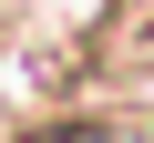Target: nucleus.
I'll use <instances>...</instances> for the list:
<instances>
[{"mask_svg": "<svg viewBox=\"0 0 154 143\" xmlns=\"http://www.w3.org/2000/svg\"><path fill=\"white\" fill-rule=\"evenodd\" d=\"M11 143H154V123L93 102V112H51V123H31V133H11Z\"/></svg>", "mask_w": 154, "mask_h": 143, "instance_id": "1", "label": "nucleus"}]
</instances>
